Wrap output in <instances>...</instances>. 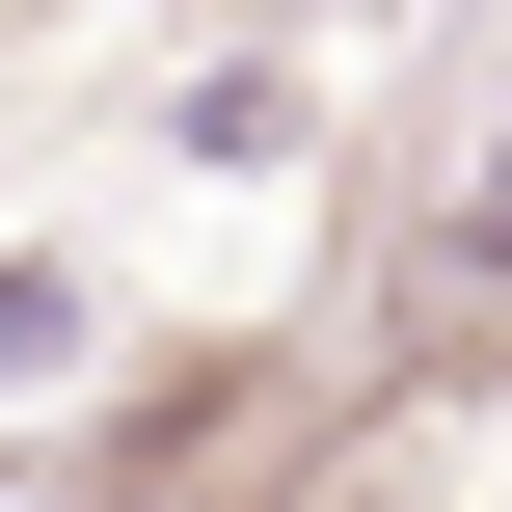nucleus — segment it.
Masks as SVG:
<instances>
[{
    "label": "nucleus",
    "mask_w": 512,
    "mask_h": 512,
    "mask_svg": "<svg viewBox=\"0 0 512 512\" xmlns=\"http://www.w3.org/2000/svg\"><path fill=\"white\" fill-rule=\"evenodd\" d=\"M54 351H81V297H54V270H0V405H27Z\"/></svg>",
    "instance_id": "obj_1"
},
{
    "label": "nucleus",
    "mask_w": 512,
    "mask_h": 512,
    "mask_svg": "<svg viewBox=\"0 0 512 512\" xmlns=\"http://www.w3.org/2000/svg\"><path fill=\"white\" fill-rule=\"evenodd\" d=\"M459 270H512V135H486V189H459Z\"/></svg>",
    "instance_id": "obj_2"
}]
</instances>
